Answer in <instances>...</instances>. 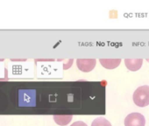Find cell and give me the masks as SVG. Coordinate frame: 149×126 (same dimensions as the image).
Instances as JSON below:
<instances>
[{
  "label": "cell",
  "instance_id": "6da1fadb",
  "mask_svg": "<svg viewBox=\"0 0 149 126\" xmlns=\"http://www.w3.org/2000/svg\"><path fill=\"white\" fill-rule=\"evenodd\" d=\"M132 99L134 103L139 107L149 105V86L144 85L139 87L133 93Z\"/></svg>",
  "mask_w": 149,
  "mask_h": 126
},
{
  "label": "cell",
  "instance_id": "7a4b0ae2",
  "mask_svg": "<svg viewBox=\"0 0 149 126\" xmlns=\"http://www.w3.org/2000/svg\"><path fill=\"white\" fill-rule=\"evenodd\" d=\"M145 116L140 113H131L125 119V126H145Z\"/></svg>",
  "mask_w": 149,
  "mask_h": 126
},
{
  "label": "cell",
  "instance_id": "3957f363",
  "mask_svg": "<svg viewBox=\"0 0 149 126\" xmlns=\"http://www.w3.org/2000/svg\"><path fill=\"white\" fill-rule=\"evenodd\" d=\"M97 60L95 59H78L77 60V64L78 69L82 72H91L96 67Z\"/></svg>",
  "mask_w": 149,
  "mask_h": 126
},
{
  "label": "cell",
  "instance_id": "277c9868",
  "mask_svg": "<svg viewBox=\"0 0 149 126\" xmlns=\"http://www.w3.org/2000/svg\"><path fill=\"white\" fill-rule=\"evenodd\" d=\"M143 63L142 59H125V67L128 69L130 71H138Z\"/></svg>",
  "mask_w": 149,
  "mask_h": 126
},
{
  "label": "cell",
  "instance_id": "5b68a950",
  "mask_svg": "<svg viewBox=\"0 0 149 126\" xmlns=\"http://www.w3.org/2000/svg\"><path fill=\"white\" fill-rule=\"evenodd\" d=\"M101 65L107 69H114L118 68L121 62V59H100Z\"/></svg>",
  "mask_w": 149,
  "mask_h": 126
},
{
  "label": "cell",
  "instance_id": "8992f818",
  "mask_svg": "<svg viewBox=\"0 0 149 126\" xmlns=\"http://www.w3.org/2000/svg\"><path fill=\"white\" fill-rule=\"evenodd\" d=\"M72 116L71 115H55L54 116V122L59 124V125H67L71 120H72Z\"/></svg>",
  "mask_w": 149,
  "mask_h": 126
},
{
  "label": "cell",
  "instance_id": "52a82bcc",
  "mask_svg": "<svg viewBox=\"0 0 149 126\" xmlns=\"http://www.w3.org/2000/svg\"><path fill=\"white\" fill-rule=\"evenodd\" d=\"M91 126H111V123L104 117L99 116L92 122Z\"/></svg>",
  "mask_w": 149,
  "mask_h": 126
},
{
  "label": "cell",
  "instance_id": "ba28073f",
  "mask_svg": "<svg viewBox=\"0 0 149 126\" xmlns=\"http://www.w3.org/2000/svg\"><path fill=\"white\" fill-rule=\"evenodd\" d=\"M71 126H88V125H87L84 122L77 121V122H74V123H72Z\"/></svg>",
  "mask_w": 149,
  "mask_h": 126
},
{
  "label": "cell",
  "instance_id": "9c48e42d",
  "mask_svg": "<svg viewBox=\"0 0 149 126\" xmlns=\"http://www.w3.org/2000/svg\"><path fill=\"white\" fill-rule=\"evenodd\" d=\"M148 60V61H149V60Z\"/></svg>",
  "mask_w": 149,
  "mask_h": 126
}]
</instances>
